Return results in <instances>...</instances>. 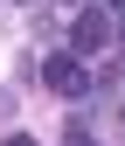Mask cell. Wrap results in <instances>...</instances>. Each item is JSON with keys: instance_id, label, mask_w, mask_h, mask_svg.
Returning <instances> with one entry per match:
<instances>
[{"instance_id": "cell-1", "label": "cell", "mask_w": 125, "mask_h": 146, "mask_svg": "<svg viewBox=\"0 0 125 146\" xmlns=\"http://www.w3.org/2000/svg\"><path fill=\"white\" fill-rule=\"evenodd\" d=\"M97 49H111V21H104V7H83L77 21H69V56L91 63Z\"/></svg>"}, {"instance_id": "cell-5", "label": "cell", "mask_w": 125, "mask_h": 146, "mask_svg": "<svg viewBox=\"0 0 125 146\" xmlns=\"http://www.w3.org/2000/svg\"><path fill=\"white\" fill-rule=\"evenodd\" d=\"M0 146H35V132H7V139H0Z\"/></svg>"}, {"instance_id": "cell-2", "label": "cell", "mask_w": 125, "mask_h": 146, "mask_svg": "<svg viewBox=\"0 0 125 146\" xmlns=\"http://www.w3.org/2000/svg\"><path fill=\"white\" fill-rule=\"evenodd\" d=\"M42 84H49V90H63V98H83V90H91V70L63 49V56H49V63H42Z\"/></svg>"}, {"instance_id": "cell-4", "label": "cell", "mask_w": 125, "mask_h": 146, "mask_svg": "<svg viewBox=\"0 0 125 146\" xmlns=\"http://www.w3.org/2000/svg\"><path fill=\"white\" fill-rule=\"evenodd\" d=\"M63 146H97V139L83 132V125H69V139H63Z\"/></svg>"}, {"instance_id": "cell-3", "label": "cell", "mask_w": 125, "mask_h": 146, "mask_svg": "<svg viewBox=\"0 0 125 146\" xmlns=\"http://www.w3.org/2000/svg\"><path fill=\"white\" fill-rule=\"evenodd\" d=\"M14 111H21V98H14V90H7V84H0V125H7Z\"/></svg>"}]
</instances>
